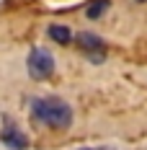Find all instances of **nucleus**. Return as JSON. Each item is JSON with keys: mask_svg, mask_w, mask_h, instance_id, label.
Here are the masks:
<instances>
[{"mask_svg": "<svg viewBox=\"0 0 147 150\" xmlns=\"http://www.w3.org/2000/svg\"><path fill=\"white\" fill-rule=\"evenodd\" d=\"M46 34H49V39L57 42V44H70V42L75 39L72 31L67 29L65 23H49V26H46Z\"/></svg>", "mask_w": 147, "mask_h": 150, "instance_id": "nucleus-5", "label": "nucleus"}, {"mask_svg": "<svg viewBox=\"0 0 147 150\" xmlns=\"http://www.w3.org/2000/svg\"><path fill=\"white\" fill-rule=\"evenodd\" d=\"M108 5H111V0H90L88 5H85V16H88L90 21H98L108 11Z\"/></svg>", "mask_w": 147, "mask_h": 150, "instance_id": "nucleus-6", "label": "nucleus"}, {"mask_svg": "<svg viewBox=\"0 0 147 150\" xmlns=\"http://www.w3.org/2000/svg\"><path fill=\"white\" fill-rule=\"evenodd\" d=\"M26 67H29V75L34 80H46L52 78L54 70H57V62H54V54L44 49V47H34L26 57Z\"/></svg>", "mask_w": 147, "mask_h": 150, "instance_id": "nucleus-2", "label": "nucleus"}, {"mask_svg": "<svg viewBox=\"0 0 147 150\" xmlns=\"http://www.w3.org/2000/svg\"><path fill=\"white\" fill-rule=\"evenodd\" d=\"M75 39H77V44L83 47L85 52H90V54H103V49H106L103 39H101V36H96L93 31H80Z\"/></svg>", "mask_w": 147, "mask_h": 150, "instance_id": "nucleus-4", "label": "nucleus"}, {"mask_svg": "<svg viewBox=\"0 0 147 150\" xmlns=\"http://www.w3.org/2000/svg\"><path fill=\"white\" fill-rule=\"evenodd\" d=\"M0 142L5 145V148L11 150H26L29 148V140L23 137V132L18 129V124L8 119V114L3 117V129H0Z\"/></svg>", "mask_w": 147, "mask_h": 150, "instance_id": "nucleus-3", "label": "nucleus"}, {"mask_svg": "<svg viewBox=\"0 0 147 150\" xmlns=\"http://www.w3.org/2000/svg\"><path fill=\"white\" fill-rule=\"evenodd\" d=\"M80 150H103V148H80Z\"/></svg>", "mask_w": 147, "mask_h": 150, "instance_id": "nucleus-7", "label": "nucleus"}, {"mask_svg": "<svg viewBox=\"0 0 147 150\" xmlns=\"http://www.w3.org/2000/svg\"><path fill=\"white\" fill-rule=\"evenodd\" d=\"M31 119L46 129H67L72 124V106L59 96H36L31 101Z\"/></svg>", "mask_w": 147, "mask_h": 150, "instance_id": "nucleus-1", "label": "nucleus"}]
</instances>
